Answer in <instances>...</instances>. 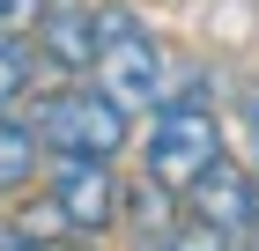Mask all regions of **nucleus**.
Returning a JSON list of instances; mask_svg holds the SVG:
<instances>
[{"instance_id": "obj_1", "label": "nucleus", "mask_w": 259, "mask_h": 251, "mask_svg": "<svg viewBox=\"0 0 259 251\" xmlns=\"http://www.w3.org/2000/svg\"><path fill=\"white\" fill-rule=\"evenodd\" d=\"M104 96L119 111H156L170 96V67H163V44L148 37V22L126 8V0H97V67H89Z\"/></svg>"}, {"instance_id": "obj_2", "label": "nucleus", "mask_w": 259, "mask_h": 251, "mask_svg": "<svg viewBox=\"0 0 259 251\" xmlns=\"http://www.w3.org/2000/svg\"><path fill=\"white\" fill-rule=\"evenodd\" d=\"M37 140L45 155H119L126 140H134V111H119V104L104 96V89H89V81H67V89H52V96H37Z\"/></svg>"}, {"instance_id": "obj_3", "label": "nucleus", "mask_w": 259, "mask_h": 251, "mask_svg": "<svg viewBox=\"0 0 259 251\" xmlns=\"http://www.w3.org/2000/svg\"><path fill=\"white\" fill-rule=\"evenodd\" d=\"M207 163H222V126L207 104H156V126H148V177L185 192Z\"/></svg>"}, {"instance_id": "obj_4", "label": "nucleus", "mask_w": 259, "mask_h": 251, "mask_svg": "<svg viewBox=\"0 0 259 251\" xmlns=\"http://www.w3.org/2000/svg\"><path fill=\"white\" fill-rule=\"evenodd\" d=\"M45 192L60 199V214L74 222V236H104L111 222H119V177H111V155H52Z\"/></svg>"}, {"instance_id": "obj_5", "label": "nucleus", "mask_w": 259, "mask_h": 251, "mask_svg": "<svg viewBox=\"0 0 259 251\" xmlns=\"http://www.w3.org/2000/svg\"><path fill=\"white\" fill-rule=\"evenodd\" d=\"M30 44H37V59L60 67L67 81H89V67H97V8H89V0H37Z\"/></svg>"}, {"instance_id": "obj_6", "label": "nucleus", "mask_w": 259, "mask_h": 251, "mask_svg": "<svg viewBox=\"0 0 259 251\" xmlns=\"http://www.w3.org/2000/svg\"><path fill=\"white\" fill-rule=\"evenodd\" d=\"M185 207H193V222H215L230 244H244V236L259 229V207H252V177L237 170V163H207V170L185 185Z\"/></svg>"}, {"instance_id": "obj_7", "label": "nucleus", "mask_w": 259, "mask_h": 251, "mask_svg": "<svg viewBox=\"0 0 259 251\" xmlns=\"http://www.w3.org/2000/svg\"><path fill=\"white\" fill-rule=\"evenodd\" d=\"M30 177H45V140L30 118H0V192H30Z\"/></svg>"}, {"instance_id": "obj_8", "label": "nucleus", "mask_w": 259, "mask_h": 251, "mask_svg": "<svg viewBox=\"0 0 259 251\" xmlns=\"http://www.w3.org/2000/svg\"><path fill=\"white\" fill-rule=\"evenodd\" d=\"M15 229L30 236V244H52V236H74V222H67V214H60V199L45 192L37 207H22V214H15Z\"/></svg>"}, {"instance_id": "obj_9", "label": "nucleus", "mask_w": 259, "mask_h": 251, "mask_svg": "<svg viewBox=\"0 0 259 251\" xmlns=\"http://www.w3.org/2000/svg\"><path fill=\"white\" fill-rule=\"evenodd\" d=\"M30 89V44L22 37H0V111Z\"/></svg>"}, {"instance_id": "obj_10", "label": "nucleus", "mask_w": 259, "mask_h": 251, "mask_svg": "<svg viewBox=\"0 0 259 251\" xmlns=\"http://www.w3.org/2000/svg\"><path fill=\"white\" fill-rule=\"evenodd\" d=\"M170 251H237V244H230L215 222H185V229H170Z\"/></svg>"}, {"instance_id": "obj_11", "label": "nucleus", "mask_w": 259, "mask_h": 251, "mask_svg": "<svg viewBox=\"0 0 259 251\" xmlns=\"http://www.w3.org/2000/svg\"><path fill=\"white\" fill-rule=\"evenodd\" d=\"M37 22V0H0V37H22Z\"/></svg>"}, {"instance_id": "obj_12", "label": "nucleus", "mask_w": 259, "mask_h": 251, "mask_svg": "<svg viewBox=\"0 0 259 251\" xmlns=\"http://www.w3.org/2000/svg\"><path fill=\"white\" fill-rule=\"evenodd\" d=\"M244 126H252V148H259V89H252V104H244Z\"/></svg>"}, {"instance_id": "obj_13", "label": "nucleus", "mask_w": 259, "mask_h": 251, "mask_svg": "<svg viewBox=\"0 0 259 251\" xmlns=\"http://www.w3.org/2000/svg\"><path fill=\"white\" fill-rule=\"evenodd\" d=\"M134 251H170V236H156V244H148V236H141V244H134Z\"/></svg>"}, {"instance_id": "obj_14", "label": "nucleus", "mask_w": 259, "mask_h": 251, "mask_svg": "<svg viewBox=\"0 0 259 251\" xmlns=\"http://www.w3.org/2000/svg\"><path fill=\"white\" fill-rule=\"evenodd\" d=\"M237 251H244V244H237Z\"/></svg>"}]
</instances>
